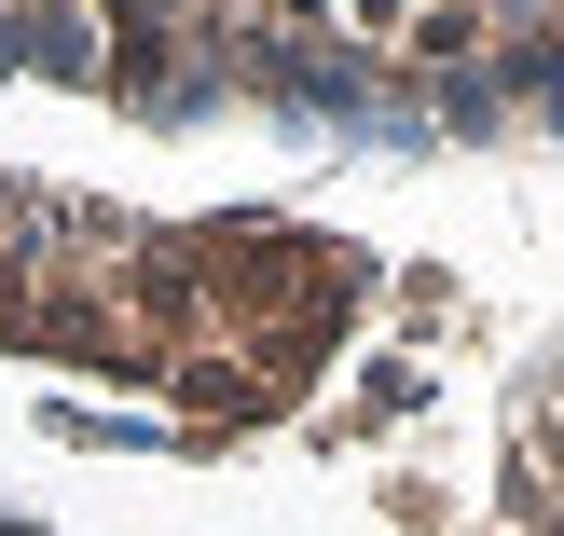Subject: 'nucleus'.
Returning <instances> with one entry per match:
<instances>
[{
    "mask_svg": "<svg viewBox=\"0 0 564 536\" xmlns=\"http://www.w3.org/2000/svg\"><path fill=\"white\" fill-rule=\"evenodd\" d=\"M523 536H564V427L538 440V482H523Z\"/></svg>",
    "mask_w": 564,
    "mask_h": 536,
    "instance_id": "obj_1",
    "label": "nucleus"
}]
</instances>
